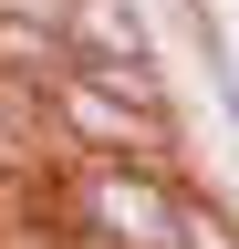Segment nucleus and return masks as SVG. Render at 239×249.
Here are the masks:
<instances>
[{
    "label": "nucleus",
    "mask_w": 239,
    "mask_h": 249,
    "mask_svg": "<svg viewBox=\"0 0 239 249\" xmlns=\"http://www.w3.org/2000/svg\"><path fill=\"white\" fill-rule=\"evenodd\" d=\"M52 135H73L83 156H125V166H177V114L166 93H125L104 73H52Z\"/></svg>",
    "instance_id": "nucleus-1"
},
{
    "label": "nucleus",
    "mask_w": 239,
    "mask_h": 249,
    "mask_svg": "<svg viewBox=\"0 0 239 249\" xmlns=\"http://www.w3.org/2000/svg\"><path fill=\"white\" fill-rule=\"evenodd\" d=\"M73 229H94L114 249H177V229H187V177L177 166H125V156H83Z\"/></svg>",
    "instance_id": "nucleus-2"
},
{
    "label": "nucleus",
    "mask_w": 239,
    "mask_h": 249,
    "mask_svg": "<svg viewBox=\"0 0 239 249\" xmlns=\"http://www.w3.org/2000/svg\"><path fill=\"white\" fill-rule=\"evenodd\" d=\"M177 249H239V218H229V208H208L198 187H187V229H177Z\"/></svg>",
    "instance_id": "nucleus-4"
},
{
    "label": "nucleus",
    "mask_w": 239,
    "mask_h": 249,
    "mask_svg": "<svg viewBox=\"0 0 239 249\" xmlns=\"http://www.w3.org/2000/svg\"><path fill=\"white\" fill-rule=\"evenodd\" d=\"M63 42H73V62H156L135 0H63Z\"/></svg>",
    "instance_id": "nucleus-3"
}]
</instances>
